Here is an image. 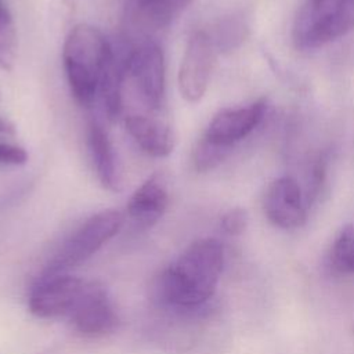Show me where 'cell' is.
Masks as SVG:
<instances>
[{
    "instance_id": "cell-13",
    "label": "cell",
    "mask_w": 354,
    "mask_h": 354,
    "mask_svg": "<svg viewBox=\"0 0 354 354\" xmlns=\"http://www.w3.org/2000/svg\"><path fill=\"white\" fill-rule=\"evenodd\" d=\"M87 145L101 185L112 192L120 191L122 177L115 148L106 130L97 120L88 123Z\"/></svg>"
},
{
    "instance_id": "cell-9",
    "label": "cell",
    "mask_w": 354,
    "mask_h": 354,
    "mask_svg": "<svg viewBox=\"0 0 354 354\" xmlns=\"http://www.w3.org/2000/svg\"><path fill=\"white\" fill-rule=\"evenodd\" d=\"M263 210L274 225L295 230L306 223L308 205L300 184L290 176H282L266 188Z\"/></svg>"
},
{
    "instance_id": "cell-5",
    "label": "cell",
    "mask_w": 354,
    "mask_h": 354,
    "mask_svg": "<svg viewBox=\"0 0 354 354\" xmlns=\"http://www.w3.org/2000/svg\"><path fill=\"white\" fill-rule=\"evenodd\" d=\"M216 51L207 32L196 30L189 36L177 75L180 94L187 102L195 104L206 94L216 62Z\"/></svg>"
},
{
    "instance_id": "cell-22",
    "label": "cell",
    "mask_w": 354,
    "mask_h": 354,
    "mask_svg": "<svg viewBox=\"0 0 354 354\" xmlns=\"http://www.w3.org/2000/svg\"><path fill=\"white\" fill-rule=\"evenodd\" d=\"M14 133H15L14 126L8 120L0 118V134H14Z\"/></svg>"
},
{
    "instance_id": "cell-11",
    "label": "cell",
    "mask_w": 354,
    "mask_h": 354,
    "mask_svg": "<svg viewBox=\"0 0 354 354\" xmlns=\"http://www.w3.org/2000/svg\"><path fill=\"white\" fill-rule=\"evenodd\" d=\"M169 205V189L165 176L158 171L151 174L131 195L127 214L140 230L155 225L165 214Z\"/></svg>"
},
{
    "instance_id": "cell-8",
    "label": "cell",
    "mask_w": 354,
    "mask_h": 354,
    "mask_svg": "<svg viewBox=\"0 0 354 354\" xmlns=\"http://www.w3.org/2000/svg\"><path fill=\"white\" fill-rule=\"evenodd\" d=\"M126 71L142 101L151 109H159L166 90V68L162 48L152 40L141 41L129 53Z\"/></svg>"
},
{
    "instance_id": "cell-1",
    "label": "cell",
    "mask_w": 354,
    "mask_h": 354,
    "mask_svg": "<svg viewBox=\"0 0 354 354\" xmlns=\"http://www.w3.org/2000/svg\"><path fill=\"white\" fill-rule=\"evenodd\" d=\"M223 268L221 242L216 238L196 239L162 272L159 297L174 308H198L214 295Z\"/></svg>"
},
{
    "instance_id": "cell-10",
    "label": "cell",
    "mask_w": 354,
    "mask_h": 354,
    "mask_svg": "<svg viewBox=\"0 0 354 354\" xmlns=\"http://www.w3.org/2000/svg\"><path fill=\"white\" fill-rule=\"evenodd\" d=\"M266 112V101L259 100L248 106L225 108L217 112L209 122L203 137L207 140L234 147L238 141L250 134L261 122Z\"/></svg>"
},
{
    "instance_id": "cell-2",
    "label": "cell",
    "mask_w": 354,
    "mask_h": 354,
    "mask_svg": "<svg viewBox=\"0 0 354 354\" xmlns=\"http://www.w3.org/2000/svg\"><path fill=\"white\" fill-rule=\"evenodd\" d=\"M101 30L90 24H77L68 33L62 47L66 82L73 98L90 106L98 93L104 62L111 50Z\"/></svg>"
},
{
    "instance_id": "cell-4",
    "label": "cell",
    "mask_w": 354,
    "mask_h": 354,
    "mask_svg": "<svg viewBox=\"0 0 354 354\" xmlns=\"http://www.w3.org/2000/svg\"><path fill=\"white\" fill-rule=\"evenodd\" d=\"M124 217L115 209L90 216L55 252L44 272H69L95 254L122 228Z\"/></svg>"
},
{
    "instance_id": "cell-16",
    "label": "cell",
    "mask_w": 354,
    "mask_h": 354,
    "mask_svg": "<svg viewBox=\"0 0 354 354\" xmlns=\"http://www.w3.org/2000/svg\"><path fill=\"white\" fill-rule=\"evenodd\" d=\"M329 266L336 274L354 272V224L346 225L335 238L329 252Z\"/></svg>"
},
{
    "instance_id": "cell-7",
    "label": "cell",
    "mask_w": 354,
    "mask_h": 354,
    "mask_svg": "<svg viewBox=\"0 0 354 354\" xmlns=\"http://www.w3.org/2000/svg\"><path fill=\"white\" fill-rule=\"evenodd\" d=\"M71 326L87 337L112 333L119 324V315L108 290L100 282H86L71 310Z\"/></svg>"
},
{
    "instance_id": "cell-12",
    "label": "cell",
    "mask_w": 354,
    "mask_h": 354,
    "mask_svg": "<svg viewBox=\"0 0 354 354\" xmlns=\"http://www.w3.org/2000/svg\"><path fill=\"white\" fill-rule=\"evenodd\" d=\"M126 129L137 145L149 156L166 158L176 144L171 127L153 116L134 113L124 119Z\"/></svg>"
},
{
    "instance_id": "cell-3",
    "label": "cell",
    "mask_w": 354,
    "mask_h": 354,
    "mask_svg": "<svg viewBox=\"0 0 354 354\" xmlns=\"http://www.w3.org/2000/svg\"><path fill=\"white\" fill-rule=\"evenodd\" d=\"M354 29V0H304L295 17L292 39L297 48L313 50Z\"/></svg>"
},
{
    "instance_id": "cell-6",
    "label": "cell",
    "mask_w": 354,
    "mask_h": 354,
    "mask_svg": "<svg viewBox=\"0 0 354 354\" xmlns=\"http://www.w3.org/2000/svg\"><path fill=\"white\" fill-rule=\"evenodd\" d=\"M84 283L83 279L69 272H43L30 289L29 311L43 319L68 317Z\"/></svg>"
},
{
    "instance_id": "cell-15",
    "label": "cell",
    "mask_w": 354,
    "mask_h": 354,
    "mask_svg": "<svg viewBox=\"0 0 354 354\" xmlns=\"http://www.w3.org/2000/svg\"><path fill=\"white\" fill-rule=\"evenodd\" d=\"M98 93L106 118L109 120H115L122 111V72L112 47L106 55L101 71Z\"/></svg>"
},
{
    "instance_id": "cell-18",
    "label": "cell",
    "mask_w": 354,
    "mask_h": 354,
    "mask_svg": "<svg viewBox=\"0 0 354 354\" xmlns=\"http://www.w3.org/2000/svg\"><path fill=\"white\" fill-rule=\"evenodd\" d=\"M246 25L238 18H228L218 24L214 36L210 35L216 50L227 51L235 48L246 36Z\"/></svg>"
},
{
    "instance_id": "cell-21",
    "label": "cell",
    "mask_w": 354,
    "mask_h": 354,
    "mask_svg": "<svg viewBox=\"0 0 354 354\" xmlns=\"http://www.w3.org/2000/svg\"><path fill=\"white\" fill-rule=\"evenodd\" d=\"M29 155L24 147L0 141V165L7 166H21L25 165Z\"/></svg>"
},
{
    "instance_id": "cell-14",
    "label": "cell",
    "mask_w": 354,
    "mask_h": 354,
    "mask_svg": "<svg viewBox=\"0 0 354 354\" xmlns=\"http://www.w3.org/2000/svg\"><path fill=\"white\" fill-rule=\"evenodd\" d=\"M180 8L178 0H127L126 10L130 22L141 32L151 33L163 29Z\"/></svg>"
},
{
    "instance_id": "cell-17",
    "label": "cell",
    "mask_w": 354,
    "mask_h": 354,
    "mask_svg": "<svg viewBox=\"0 0 354 354\" xmlns=\"http://www.w3.org/2000/svg\"><path fill=\"white\" fill-rule=\"evenodd\" d=\"M232 151L231 147H225L217 142H213L207 140L206 137H202L192 153V162L194 167L199 173H206L214 167H217Z\"/></svg>"
},
{
    "instance_id": "cell-19",
    "label": "cell",
    "mask_w": 354,
    "mask_h": 354,
    "mask_svg": "<svg viewBox=\"0 0 354 354\" xmlns=\"http://www.w3.org/2000/svg\"><path fill=\"white\" fill-rule=\"evenodd\" d=\"M17 54V33L12 19L0 21V68L11 71Z\"/></svg>"
},
{
    "instance_id": "cell-20",
    "label": "cell",
    "mask_w": 354,
    "mask_h": 354,
    "mask_svg": "<svg viewBox=\"0 0 354 354\" xmlns=\"http://www.w3.org/2000/svg\"><path fill=\"white\" fill-rule=\"evenodd\" d=\"M248 221H249V217L246 210L242 207H234L223 214L220 225L227 235L236 236L246 230Z\"/></svg>"
}]
</instances>
